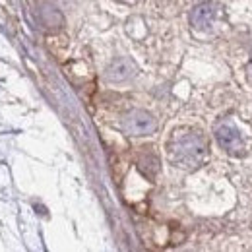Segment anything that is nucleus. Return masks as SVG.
I'll return each instance as SVG.
<instances>
[{"instance_id":"f257e3e1","label":"nucleus","mask_w":252,"mask_h":252,"mask_svg":"<svg viewBox=\"0 0 252 252\" xmlns=\"http://www.w3.org/2000/svg\"><path fill=\"white\" fill-rule=\"evenodd\" d=\"M167 154L177 167L192 169L204 161L208 154V144H206V138L198 130L181 128L173 132L167 144Z\"/></svg>"},{"instance_id":"7ed1b4c3","label":"nucleus","mask_w":252,"mask_h":252,"mask_svg":"<svg viewBox=\"0 0 252 252\" xmlns=\"http://www.w3.org/2000/svg\"><path fill=\"white\" fill-rule=\"evenodd\" d=\"M216 140H218V144L221 148L231 156H241L245 152L243 136L237 130V126H233L231 123H221L216 128Z\"/></svg>"},{"instance_id":"20e7f679","label":"nucleus","mask_w":252,"mask_h":252,"mask_svg":"<svg viewBox=\"0 0 252 252\" xmlns=\"http://www.w3.org/2000/svg\"><path fill=\"white\" fill-rule=\"evenodd\" d=\"M220 18H221L220 4L204 2V4H198L190 12V26L194 30H212Z\"/></svg>"},{"instance_id":"423d86ee","label":"nucleus","mask_w":252,"mask_h":252,"mask_svg":"<svg viewBox=\"0 0 252 252\" xmlns=\"http://www.w3.org/2000/svg\"><path fill=\"white\" fill-rule=\"evenodd\" d=\"M249 78H251V80H252V66H251V68H249Z\"/></svg>"},{"instance_id":"0eeeda50","label":"nucleus","mask_w":252,"mask_h":252,"mask_svg":"<svg viewBox=\"0 0 252 252\" xmlns=\"http://www.w3.org/2000/svg\"><path fill=\"white\" fill-rule=\"evenodd\" d=\"M126 2H130V0H126Z\"/></svg>"},{"instance_id":"f03ea898","label":"nucleus","mask_w":252,"mask_h":252,"mask_svg":"<svg viewBox=\"0 0 252 252\" xmlns=\"http://www.w3.org/2000/svg\"><path fill=\"white\" fill-rule=\"evenodd\" d=\"M123 130L128 136H150L158 130V121L148 111L136 109L125 115L123 119Z\"/></svg>"},{"instance_id":"39448f33","label":"nucleus","mask_w":252,"mask_h":252,"mask_svg":"<svg viewBox=\"0 0 252 252\" xmlns=\"http://www.w3.org/2000/svg\"><path fill=\"white\" fill-rule=\"evenodd\" d=\"M136 74V66L130 59H119L115 63H111V66L105 72V78L109 82H125L130 80Z\"/></svg>"}]
</instances>
